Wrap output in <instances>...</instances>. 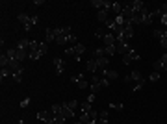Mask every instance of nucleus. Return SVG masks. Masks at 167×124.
Segmentation results:
<instances>
[{
	"label": "nucleus",
	"mask_w": 167,
	"mask_h": 124,
	"mask_svg": "<svg viewBox=\"0 0 167 124\" xmlns=\"http://www.w3.org/2000/svg\"><path fill=\"white\" fill-rule=\"evenodd\" d=\"M35 119H37L39 122H45V124H48V122H52V121H54V113H52L50 109H45V111H37V115H35Z\"/></svg>",
	"instance_id": "obj_1"
},
{
	"label": "nucleus",
	"mask_w": 167,
	"mask_h": 124,
	"mask_svg": "<svg viewBox=\"0 0 167 124\" xmlns=\"http://www.w3.org/2000/svg\"><path fill=\"white\" fill-rule=\"evenodd\" d=\"M139 59H141V56H139L134 48H132L128 54H125V56H123V63H125V65H130L132 61H139Z\"/></svg>",
	"instance_id": "obj_2"
},
{
	"label": "nucleus",
	"mask_w": 167,
	"mask_h": 124,
	"mask_svg": "<svg viewBox=\"0 0 167 124\" xmlns=\"http://www.w3.org/2000/svg\"><path fill=\"white\" fill-rule=\"evenodd\" d=\"M126 6H128V7H130L136 15H138V13H141V11L145 9V2H143V0H132V2H130V4H126Z\"/></svg>",
	"instance_id": "obj_3"
},
{
	"label": "nucleus",
	"mask_w": 167,
	"mask_h": 124,
	"mask_svg": "<svg viewBox=\"0 0 167 124\" xmlns=\"http://www.w3.org/2000/svg\"><path fill=\"white\" fill-rule=\"evenodd\" d=\"M125 80V83H130V82H141V72L139 71H132L128 76H125L123 78Z\"/></svg>",
	"instance_id": "obj_4"
},
{
	"label": "nucleus",
	"mask_w": 167,
	"mask_h": 124,
	"mask_svg": "<svg viewBox=\"0 0 167 124\" xmlns=\"http://www.w3.org/2000/svg\"><path fill=\"white\" fill-rule=\"evenodd\" d=\"M71 82H73V83H76L80 89H87V87H89V83L84 80V76H82V74H78V76H73V78H71Z\"/></svg>",
	"instance_id": "obj_5"
},
{
	"label": "nucleus",
	"mask_w": 167,
	"mask_h": 124,
	"mask_svg": "<svg viewBox=\"0 0 167 124\" xmlns=\"http://www.w3.org/2000/svg\"><path fill=\"white\" fill-rule=\"evenodd\" d=\"M102 41H104V46H115V35L112 33V32H106V35L102 37Z\"/></svg>",
	"instance_id": "obj_6"
},
{
	"label": "nucleus",
	"mask_w": 167,
	"mask_h": 124,
	"mask_svg": "<svg viewBox=\"0 0 167 124\" xmlns=\"http://www.w3.org/2000/svg\"><path fill=\"white\" fill-rule=\"evenodd\" d=\"M89 87H91V93H93V95H97V93L102 89V85H100V78H99V76H93V82H91V85H89Z\"/></svg>",
	"instance_id": "obj_7"
},
{
	"label": "nucleus",
	"mask_w": 167,
	"mask_h": 124,
	"mask_svg": "<svg viewBox=\"0 0 167 124\" xmlns=\"http://www.w3.org/2000/svg\"><path fill=\"white\" fill-rule=\"evenodd\" d=\"M61 115H63V117H65L67 121L74 117V111H73V109H71V108L67 106V102H63V104H61Z\"/></svg>",
	"instance_id": "obj_8"
},
{
	"label": "nucleus",
	"mask_w": 167,
	"mask_h": 124,
	"mask_svg": "<svg viewBox=\"0 0 167 124\" xmlns=\"http://www.w3.org/2000/svg\"><path fill=\"white\" fill-rule=\"evenodd\" d=\"M123 37H125V41H130V39L134 37V26H132V24H126V26H125Z\"/></svg>",
	"instance_id": "obj_9"
},
{
	"label": "nucleus",
	"mask_w": 167,
	"mask_h": 124,
	"mask_svg": "<svg viewBox=\"0 0 167 124\" xmlns=\"http://www.w3.org/2000/svg\"><path fill=\"white\" fill-rule=\"evenodd\" d=\"M84 52H86V46H84L82 43H76V45H74V59L80 61V58H82Z\"/></svg>",
	"instance_id": "obj_10"
},
{
	"label": "nucleus",
	"mask_w": 167,
	"mask_h": 124,
	"mask_svg": "<svg viewBox=\"0 0 167 124\" xmlns=\"http://www.w3.org/2000/svg\"><path fill=\"white\" fill-rule=\"evenodd\" d=\"M45 43H56V33H54V28H46L45 30Z\"/></svg>",
	"instance_id": "obj_11"
},
{
	"label": "nucleus",
	"mask_w": 167,
	"mask_h": 124,
	"mask_svg": "<svg viewBox=\"0 0 167 124\" xmlns=\"http://www.w3.org/2000/svg\"><path fill=\"white\" fill-rule=\"evenodd\" d=\"M30 39L28 37H22V39H19V43H17V48H20V50H28L30 52Z\"/></svg>",
	"instance_id": "obj_12"
},
{
	"label": "nucleus",
	"mask_w": 167,
	"mask_h": 124,
	"mask_svg": "<svg viewBox=\"0 0 167 124\" xmlns=\"http://www.w3.org/2000/svg\"><path fill=\"white\" fill-rule=\"evenodd\" d=\"M54 65H56V74L59 76V74H63V71H65V63H63V59L61 58H54Z\"/></svg>",
	"instance_id": "obj_13"
},
{
	"label": "nucleus",
	"mask_w": 167,
	"mask_h": 124,
	"mask_svg": "<svg viewBox=\"0 0 167 124\" xmlns=\"http://www.w3.org/2000/svg\"><path fill=\"white\" fill-rule=\"evenodd\" d=\"M86 71H87V72H93V74H95V72L99 71V65H97V59H93V58H91V59H89V61L86 63Z\"/></svg>",
	"instance_id": "obj_14"
},
{
	"label": "nucleus",
	"mask_w": 167,
	"mask_h": 124,
	"mask_svg": "<svg viewBox=\"0 0 167 124\" xmlns=\"http://www.w3.org/2000/svg\"><path fill=\"white\" fill-rule=\"evenodd\" d=\"M152 69H154L156 72H167V65H165V63H162L160 59L152 63Z\"/></svg>",
	"instance_id": "obj_15"
},
{
	"label": "nucleus",
	"mask_w": 167,
	"mask_h": 124,
	"mask_svg": "<svg viewBox=\"0 0 167 124\" xmlns=\"http://www.w3.org/2000/svg\"><path fill=\"white\" fill-rule=\"evenodd\" d=\"M108 15H110L108 9H100V11L97 13V20H99V22H108Z\"/></svg>",
	"instance_id": "obj_16"
},
{
	"label": "nucleus",
	"mask_w": 167,
	"mask_h": 124,
	"mask_svg": "<svg viewBox=\"0 0 167 124\" xmlns=\"http://www.w3.org/2000/svg\"><path fill=\"white\" fill-rule=\"evenodd\" d=\"M108 63H110V58H108V56H104V58H99V59H97V65H99V69H102V71H106V69H108Z\"/></svg>",
	"instance_id": "obj_17"
},
{
	"label": "nucleus",
	"mask_w": 167,
	"mask_h": 124,
	"mask_svg": "<svg viewBox=\"0 0 167 124\" xmlns=\"http://www.w3.org/2000/svg\"><path fill=\"white\" fill-rule=\"evenodd\" d=\"M123 9H125V6H123L121 2H113V4H112V11L115 13V17H117V15H121V13H123Z\"/></svg>",
	"instance_id": "obj_18"
},
{
	"label": "nucleus",
	"mask_w": 167,
	"mask_h": 124,
	"mask_svg": "<svg viewBox=\"0 0 167 124\" xmlns=\"http://www.w3.org/2000/svg\"><path fill=\"white\" fill-rule=\"evenodd\" d=\"M104 56H106V48H104V46L95 48V52H93V59H99V58H104Z\"/></svg>",
	"instance_id": "obj_19"
},
{
	"label": "nucleus",
	"mask_w": 167,
	"mask_h": 124,
	"mask_svg": "<svg viewBox=\"0 0 167 124\" xmlns=\"http://www.w3.org/2000/svg\"><path fill=\"white\" fill-rule=\"evenodd\" d=\"M80 111H82V113H91V111H93V104L82 102V104H80Z\"/></svg>",
	"instance_id": "obj_20"
},
{
	"label": "nucleus",
	"mask_w": 167,
	"mask_h": 124,
	"mask_svg": "<svg viewBox=\"0 0 167 124\" xmlns=\"http://www.w3.org/2000/svg\"><path fill=\"white\" fill-rule=\"evenodd\" d=\"M17 19H19V22H20L22 26H26V24H30V19H32V17H28L26 13H19Z\"/></svg>",
	"instance_id": "obj_21"
},
{
	"label": "nucleus",
	"mask_w": 167,
	"mask_h": 124,
	"mask_svg": "<svg viewBox=\"0 0 167 124\" xmlns=\"http://www.w3.org/2000/svg\"><path fill=\"white\" fill-rule=\"evenodd\" d=\"M104 4H106V0H91V6L95 7V9H104Z\"/></svg>",
	"instance_id": "obj_22"
},
{
	"label": "nucleus",
	"mask_w": 167,
	"mask_h": 124,
	"mask_svg": "<svg viewBox=\"0 0 167 124\" xmlns=\"http://www.w3.org/2000/svg\"><path fill=\"white\" fill-rule=\"evenodd\" d=\"M104 76H106L108 80H115L119 74H117V71H110V69H106V71H104Z\"/></svg>",
	"instance_id": "obj_23"
},
{
	"label": "nucleus",
	"mask_w": 167,
	"mask_h": 124,
	"mask_svg": "<svg viewBox=\"0 0 167 124\" xmlns=\"http://www.w3.org/2000/svg\"><path fill=\"white\" fill-rule=\"evenodd\" d=\"M56 45H59V46H65V45H69V41H67V35H59V37H56Z\"/></svg>",
	"instance_id": "obj_24"
},
{
	"label": "nucleus",
	"mask_w": 167,
	"mask_h": 124,
	"mask_svg": "<svg viewBox=\"0 0 167 124\" xmlns=\"http://www.w3.org/2000/svg\"><path fill=\"white\" fill-rule=\"evenodd\" d=\"M39 52H41V56H45L46 52H48V43H39Z\"/></svg>",
	"instance_id": "obj_25"
},
{
	"label": "nucleus",
	"mask_w": 167,
	"mask_h": 124,
	"mask_svg": "<svg viewBox=\"0 0 167 124\" xmlns=\"http://www.w3.org/2000/svg\"><path fill=\"white\" fill-rule=\"evenodd\" d=\"M152 37L158 39V41H162V37H164V30H154V32H152Z\"/></svg>",
	"instance_id": "obj_26"
},
{
	"label": "nucleus",
	"mask_w": 167,
	"mask_h": 124,
	"mask_svg": "<svg viewBox=\"0 0 167 124\" xmlns=\"http://www.w3.org/2000/svg\"><path fill=\"white\" fill-rule=\"evenodd\" d=\"M9 74H11V71H9V69H2V71H0V80L4 82V80H6Z\"/></svg>",
	"instance_id": "obj_27"
},
{
	"label": "nucleus",
	"mask_w": 167,
	"mask_h": 124,
	"mask_svg": "<svg viewBox=\"0 0 167 124\" xmlns=\"http://www.w3.org/2000/svg\"><path fill=\"white\" fill-rule=\"evenodd\" d=\"M158 80H160V72L152 71V72H151V76H149V82H158Z\"/></svg>",
	"instance_id": "obj_28"
},
{
	"label": "nucleus",
	"mask_w": 167,
	"mask_h": 124,
	"mask_svg": "<svg viewBox=\"0 0 167 124\" xmlns=\"http://www.w3.org/2000/svg\"><path fill=\"white\" fill-rule=\"evenodd\" d=\"M50 111H52L54 115H58V113H61V104H54V106H50Z\"/></svg>",
	"instance_id": "obj_29"
},
{
	"label": "nucleus",
	"mask_w": 167,
	"mask_h": 124,
	"mask_svg": "<svg viewBox=\"0 0 167 124\" xmlns=\"http://www.w3.org/2000/svg\"><path fill=\"white\" fill-rule=\"evenodd\" d=\"M54 121H56L58 124H65V121H67V119H65L61 113H58V115H54Z\"/></svg>",
	"instance_id": "obj_30"
},
{
	"label": "nucleus",
	"mask_w": 167,
	"mask_h": 124,
	"mask_svg": "<svg viewBox=\"0 0 167 124\" xmlns=\"http://www.w3.org/2000/svg\"><path fill=\"white\" fill-rule=\"evenodd\" d=\"M41 58V52L39 50H32L30 52V59H39Z\"/></svg>",
	"instance_id": "obj_31"
},
{
	"label": "nucleus",
	"mask_w": 167,
	"mask_h": 124,
	"mask_svg": "<svg viewBox=\"0 0 167 124\" xmlns=\"http://www.w3.org/2000/svg\"><path fill=\"white\" fill-rule=\"evenodd\" d=\"M67 106H69V108H71L73 111H74L76 108H80V104H78V100H71V102H67Z\"/></svg>",
	"instance_id": "obj_32"
},
{
	"label": "nucleus",
	"mask_w": 167,
	"mask_h": 124,
	"mask_svg": "<svg viewBox=\"0 0 167 124\" xmlns=\"http://www.w3.org/2000/svg\"><path fill=\"white\" fill-rule=\"evenodd\" d=\"M65 54L67 56H74V46H67L65 48Z\"/></svg>",
	"instance_id": "obj_33"
},
{
	"label": "nucleus",
	"mask_w": 167,
	"mask_h": 124,
	"mask_svg": "<svg viewBox=\"0 0 167 124\" xmlns=\"http://www.w3.org/2000/svg\"><path fill=\"white\" fill-rule=\"evenodd\" d=\"M143 83H145V80H141V82H138V85L134 87V91H136V93H138V91H141V89H143Z\"/></svg>",
	"instance_id": "obj_34"
},
{
	"label": "nucleus",
	"mask_w": 167,
	"mask_h": 124,
	"mask_svg": "<svg viewBox=\"0 0 167 124\" xmlns=\"http://www.w3.org/2000/svg\"><path fill=\"white\" fill-rule=\"evenodd\" d=\"M28 104H30V98H22L20 100V108H28Z\"/></svg>",
	"instance_id": "obj_35"
},
{
	"label": "nucleus",
	"mask_w": 167,
	"mask_h": 124,
	"mask_svg": "<svg viewBox=\"0 0 167 124\" xmlns=\"http://www.w3.org/2000/svg\"><path fill=\"white\" fill-rule=\"evenodd\" d=\"M95 98H97V95H93V93H91V95L87 96V100H86V102H89V104H93V102H95Z\"/></svg>",
	"instance_id": "obj_36"
},
{
	"label": "nucleus",
	"mask_w": 167,
	"mask_h": 124,
	"mask_svg": "<svg viewBox=\"0 0 167 124\" xmlns=\"http://www.w3.org/2000/svg\"><path fill=\"white\" fill-rule=\"evenodd\" d=\"M37 22H39V19H37V17H35V15H33V17H32V19H30V24H32V26H35V24H37Z\"/></svg>",
	"instance_id": "obj_37"
},
{
	"label": "nucleus",
	"mask_w": 167,
	"mask_h": 124,
	"mask_svg": "<svg viewBox=\"0 0 167 124\" xmlns=\"http://www.w3.org/2000/svg\"><path fill=\"white\" fill-rule=\"evenodd\" d=\"M110 108H113V109H123V104H110Z\"/></svg>",
	"instance_id": "obj_38"
},
{
	"label": "nucleus",
	"mask_w": 167,
	"mask_h": 124,
	"mask_svg": "<svg viewBox=\"0 0 167 124\" xmlns=\"http://www.w3.org/2000/svg\"><path fill=\"white\" fill-rule=\"evenodd\" d=\"M99 119H108V111H100L99 113Z\"/></svg>",
	"instance_id": "obj_39"
},
{
	"label": "nucleus",
	"mask_w": 167,
	"mask_h": 124,
	"mask_svg": "<svg viewBox=\"0 0 167 124\" xmlns=\"http://www.w3.org/2000/svg\"><path fill=\"white\" fill-rule=\"evenodd\" d=\"M97 124H108V119H97Z\"/></svg>",
	"instance_id": "obj_40"
},
{
	"label": "nucleus",
	"mask_w": 167,
	"mask_h": 124,
	"mask_svg": "<svg viewBox=\"0 0 167 124\" xmlns=\"http://www.w3.org/2000/svg\"><path fill=\"white\" fill-rule=\"evenodd\" d=\"M160 61H162V63H165V65H167V52L164 54V56H162V58H160Z\"/></svg>",
	"instance_id": "obj_41"
},
{
	"label": "nucleus",
	"mask_w": 167,
	"mask_h": 124,
	"mask_svg": "<svg viewBox=\"0 0 167 124\" xmlns=\"http://www.w3.org/2000/svg\"><path fill=\"white\" fill-rule=\"evenodd\" d=\"M160 45H162V48H167V39H162Z\"/></svg>",
	"instance_id": "obj_42"
},
{
	"label": "nucleus",
	"mask_w": 167,
	"mask_h": 124,
	"mask_svg": "<svg viewBox=\"0 0 167 124\" xmlns=\"http://www.w3.org/2000/svg\"><path fill=\"white\" fill-rule=\"evenodd\" d=\"M43 4H45V0H35L33 2V6H43Z\"/></svg>",
	"instance_id": "obj_43"
},
{
	"label": "nucleus",
	"mask_w": 167,
	"mask_h": 124,
	"mask_svg": "<svg viewBox=\"0 0 167 124\" xmlns=\"http://www.w3.org/2000/svg\"><path fill=\"white\" fill-rule=\"evenodd\" d=\"M22 28H24V32H30V30H32V24H26V26H22Z\"/></svg>",
	"instance_id": "obj_44"
},
{
	"label": "nucleus",
	"mask_w": 167,
	"mask_h": 124,
	"mask_svg": "<svg viewBox=\"0 0 167 124\" xmlns=\"http://www.w3.org/2000/svg\"><path fill=\"white\" fill-rule=\"evenodd\" d=\"M87 124H97V121H89Z\"/></svg>",
	"instance_id": "obj_45"
},
{
	"label": "nucleus",
	"mask_w": 167,
	"mask_h": 124,
	"mask_svg": "<svg viewBox=\"0 0 167 124\" xmlns=\"http://www.w3.org/2000/svg\"><path fill=\"white\" fill-rule=\"evenodd\" d=\"M76 124H86V122H82V121H78V122H76Z\"/></svg>",
	"instance_id": "obj_46"
}]
</instances>
